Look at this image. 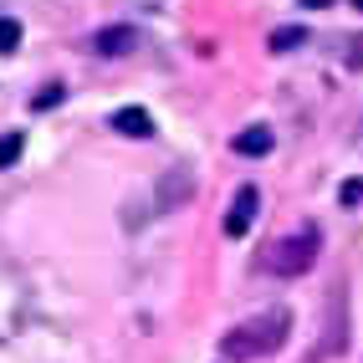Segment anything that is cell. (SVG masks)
<instances>
[{
	"instance_id": "obj_1",
	"label": "cell",
	"mask_w": 363,
	"mask_h": 363,
	"mask_svg": "<svg viewBox=\"0 0 363 363\" xmlns=\"http://www.w3.org/2000/svg\"><path fill=\"white\" fill-rule=\"evenodd\" d=\"M286 333H292V307H266L256 312V318L246 323H235L225 337H220V358L230 363H256V358H272L281 343H286Z\"/></svg>"
},
{
	"instance_id": "obj_2",
	"label": "cell",
	"mask_w": 363,
	"mask_h": 363,
	"mask_svg": "<svg viewBox=\"0 0 363 363\" xmlns=\"http://www.w3.org/2000/svg\"><path fill=\"white\" fill-rule=\"evenodd\" d=\"M318 251H323V235L307 225V230H297V235H281V240H272V246L261 251V266H266L272 277H302V272H312Z\"/></svg>"
},
{
	"instance_id": "obj_3",
	"label": "cell",
	"mask_w": 363,
	"mask_h": 363,
	"mask_svg": "<svg viewBox=\"0 0 363 363\" xmlns=\"http://www.w3.org/2000/svg\"><path fill=\"white\" fill-rule=\"evenodd\" d=\"M256 210H261V189H256V184H240L235 200H230V210H225V235L240 240V235L256 225Z\"/></svg>"
},
{
	"instance_id": "obj_4",
	"label": "cell",
	"mask_w": 363,
	"mask_h": 363,
	"mask_svg": "<svg viewBox=\"0 0 363 363\" xmlns=\"http://www.w3.org/2000/svg\"><path fill=\"white\" fill-rule=\"evenodd\" d=\"M189 195H195V174H189V169H169V174H164V189H159V200H154V215L184 205Z\"/></svg>"
},
{
	"instance_id": "obj_5",
	"label": "cell",
	"mask_w": 363,
	"mask_h": 363,
	"mask_svg": "<svg viewBox=\"0 0 363 363\" xmlns=\"http://www.w3.org/2000/svg\"><path fill=\"white\" fill-rule=\"evenodd\" d=\"M230 149L240 154V159H266L277 149V133L266 128V123H251V128H240L235 138H230Z\"/></svg>"
},
{
	"instance_id": "obj_6",
	"label": "cell",
	"mask_w": 363,
	"mask_h": 363,
	"mask_svg": "<svg viewBox=\"0 0 363 363\" xmlns=\"http://www.w3.org/2000/svg\"><path fill=\"white\" fill-rule=\"evenodd\" d=\"M92 46H98V57H128L138 46V31L133 26H103L98 36H92Z\"/></svg>"
},
{
	"instance_id": "obj_7",
	"label": "cell",
	"mask_w": 363,
	"mask_h": 363,
	"mask_svg": "<svg viewBox=\"0 0 363 363\" xmlns=\"http://www.w3.org/2000/svg\"><path fill=\"white\" fill-rule=\"evenodd\" d=\"M113 133H123V138H149V133H154V118L143 113V108H118V113H113Z\"/></svg>"
},
{
	"instance_id": "obj_8",
	"label": "cell",
	"mask_w": 363,
	"mask_h": 363,
	"mask_svg": "<svg viewBox=\"0 0 363 363\" xmlns=\"http://www.w3.org/2000/svg\"><path fill=\"white\" fill-rule=\"evenodd\" d=\"M343 307H348V281H337V286H333V337H328V348H333V353H343V348H348V323H343Z\"/></svg>"
},
{
	"instance_id": "obj_9",
	"label": "cell",
	"mask_w": 363,
	"mask_h": 363,
	"mask_svg": "<svg viewBox=\"0 0 363 363\" xmlns=\"http://www.w3.org/2000/svg\"><path fill=\"white\" fill-rule=\"evenodd\" d=\"M302 41H307V31H302V26H277L266 46H272V52H292V46H302Z\"/></svg>"
},
{
	"instance_id": "obj_10",
	"label": "cell",
	"mask_w": 363,
	"mask_h": 363,
	"mask_svg": "<svg viewBox=\"0 0 363 363\" xmlns=\"http://www.w3.org/2000/svg\"><path fill=\"white\" fill-rule=\"evenodd\" d=\"M26 149V133H0V169H11Z\"/></svg>"
},
{
	"instance_id": "obj_11",
	"label": "cell",
	"mask_w": 363,
	"mask_h": 363,
	"mask_svg": "<svg viewBox=\"0 0 363 363\" xmlns=\"http://www.w3.org/2000/svg\"><path fill=\"white\" fill-rule=\"evenodd\" d=\"M62 98H67V87H62V82H46V87L36 92V98H31V108H36V113H46V108H62Z\"/></svg>"
},
{
	"instance_id": "obj_12",
	"label": "cell",
	"mask_w": 363,
	"mask_h": 363,
	"mask_svg": "<svg viewBox=\"0 0 363 363\" xmlns=\"http://www.w3.org/2000/svg\"><path fill=\"white\" fill-rule=\"evenodd\" d=\"M21 46V21H11V16H0V57H11Z\"/></svg>"
},
{
	"instance_id": "obj_13",
	"label": "cell",
	"mask_w": 363,
	"mask_h": 363,
	"mask_svg": "<svg viewBox=\"0 0 363 363\" xmlns=\"http://www.w3.org/2000/svg\"><path fill=\"white\" fill-rule=\"evenodd\" d=\"M337 200H343V205H363V179H343V189H337Z\"/></svg>"
},
{
	"instance_id": "obj_14",
	"label": "cell",
	"mask_w": 363,
	"mask_h": 363,
	"mask_svg": "<svg viewBox=\"0 0 363 363\" xmlns=\"http://www.w3.org/2000/svg\"><path fill=\"white\" fill-rule=\"evenodd\" d=\"M302 6H312V11H323V6H328V0H302Z\"/></svg>"
},
{
	"instance_id": "obj_15",
	"label": "cell",
	"mask_w": 363,
	"mask_h": 363,
	"mask_svg": "<svg viewBox=\"0 0 363 363\" xmlns=\"http://www.w3.org/2000/svg\"><path fill=\"white\" fill-rule=\"evenodd\" d=\"M353 6H358V11H363V0H353Z\"/></svg>"
}]
</instances>
